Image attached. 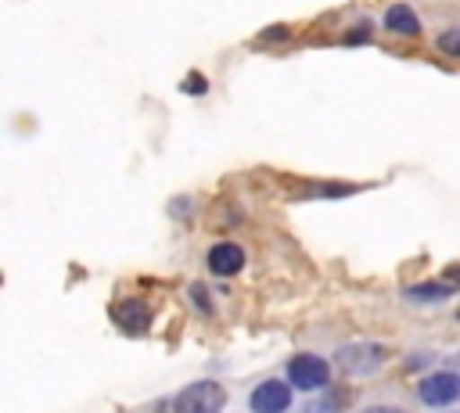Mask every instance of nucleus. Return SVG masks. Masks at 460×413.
Instances as JSON below:
<instances>
[{
    "label": "nucleus",
    "mask_w": 460,
    "mask_h": 413,
    "mask_svg": "<svg viewBox=\"0 0 460 413\" xmlns=\"http://www.w3.org/2000/svg\"><path fill=\"white\" fill-rule=\"evenodd\" d=\"M226 406V391L216 381H194L172 399V413H219Z\"/></svg>",
    "instance_id": "obj_2"
},
{
    "label": "nucleus",
    "mask_w": 460,
    "mask_h": 413,
    "mask_svg": "<svg viewBox=\"0 0 460 413\" xmlns=\"http://www.w3.org/2000/svg\"><path fill=\"white\" fill-rule=\"evenodd\" d=\"M205 262H208V269H212L216 277H237V273L244 269V248L234 244V241H219V244L208 248Z\"/></svg>",
    "instance_id": "obj_6"
},
{
    "label": "nucleus",
    "mask_w": 460,
    "mask_h": 413,
    "mask_svg": "<svg viewBox=\"0 0 460 413\" xmlns=\"http://www.w3.org/2000/svg\"><path fill=\"white\" fill-rule=\"evenodd\" d=\"M298 413H338V409H334V402H331V399H309Z\"/></svg>",
    "instance_id": "obj_11"
},
{
    "label": "nucleus",
    "mask_w": 460,
    "mask_h": 413,
    "mask_svg": "<svg viewBox=\"0 0 460 413\" xmlns=\"http://www.w3.org/2000/svg\"><path fill=\"white\" fill-rule=\"evenodd\" d=\"M381 25H385L392 36H406V40L420 36V18H417V11H413L410 4H392V7L385 11Z\"/></svg>",
    "instance_id": "obj_8"
},
{
    "label": "nucleus",
    "mask_w": 460,
    "mask_h": 413,
    "mask_svg": "<svg viewBox=\"0 0 460 413\" xmlns=\"http://www.w3.org/2000/svg\"><path fill=\"white\" fill-rule=\"evenodd\" d=\"M111 320H115L126 334H140V330H147V323H151V305L140 302V298H126V302L111 305Z\"/></svg>",
    "instance_id": "obj_7"
},
{
    "label": "nucleus",
    "mask_w": 460,
    "mask_h": 413,
    "mask_svg": "<svg viewBox=\"0 0 460 413\" xmlns=\"http://www.w3.org/2000/svg\"><path fill=\"white\" fill-rule=\"evenodd\" d=\"M417 395L424 406H453L460 399V373L456 370H435L417 384Z\"/></svg>",
    "instance_id": "obj_4"
},
{
    "label": "nucleus",
    "mask_w": 460,
    "mask_h": 413,
    "mask_svg": "<svg viewBox=\"0 0 460 413\" xmlns=\"http://www.w3.org/2000/svg\"><path fill=\"white\" fill-rule=\"evenodd\" d=\"M327 381H331V363H327V359L309 356V352L288 359V384H291V388L316 391V388H323Z\"/></svg>",
    "instance_id": "obj_3"
},
{
    "label": "nucleus",
    "mask_w": 460,
    "mask_h": 413,
    "mask_svg": "<svg viewBox=\"0 0 460 413\" xmlns=\"http://www.w3.org/2000/svg\"><path fill=\"white\" fill-rule=\"evenodd\" d=\"M252 413H288L291 406V384L288 381H262L248 395Z\"/></svg>",
    "instance_id": "obj_5"
},
{
    "label": "nucleus",
    "mask_w": 460,
    "mask_h": 413,
    "mask_svg": "<svg viewBox=\"0 0 460 413\" xmlns=\"http://www.w3.org/2000/svg\"><path fill=\"white\" fill-rule=\"evenodd\" d=\"M406 294L417 298V302H438V298H449V294H453V284H442V280H435V284H417V287H410Z\"/></svg>",
    "instance_id": "obj_9"
},
{
    "label": "nucleus",
    "mask_w": 460,
    "mask_h": 413,
    "mask_svg": "<svg viewBox=\"0 0 460 413\" xmlns=\"http://www.w3.org/2000/svg\"><path fill=\"white\" fill-rule=\"evenodd\" d=\"M385 359H388L385 345H374V341H349L334 352V366L345 377H370L385 366Z\"/></svg>",
    "instance_id": "obj_1"
},
{
    "label": "nucleus",
    "mask_w": 460,
    "mask_h": 413,
    "mask_svg": "<svg viewBox=\"0 0 460 413\" xmlns=\"http://www.w3.org/2000/svg\"><path fill=\"white\" fill-rule=\"evenodd\" d=\"M435 47H438L442 54H449V57H460V29H446V32H438Z\"/></svg>",
    "instance_id": "obj_10"
},
{
    "label": "nucleus",
    "mask_w": 460,
    "mask_h": 413,
    "mask_svg": "<svg viewBox=\"0 0 460 413\" xmlns=\"http://www.w3.org/2000/svg\"><path fill=\"white\" fill-rule=\"evenodd\" d=\"M363 413H402V409H392V406H370V409H363Z\"/></svg>",
    "instance_id": "obj_12"
}]
</instances>
